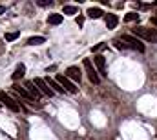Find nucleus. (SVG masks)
Segmentation results:
<instances>
[{"label": "nucleus", "instance_id": "f257e3e1", "mask_svg": "<svg viewBox=\"0 0 157 140\" xmlns=\"http://www.w3.org/2000/svg\"><path fill=\"white\" fill-rule=\"evenodd\" d=\"M132 35L137 36V38H144L148 42H157V29H150V28H143V26H137L132 29Z\"/></svg>", "mask_w": 157, "mask_h": 140}, {"label": "nucleus", "instance_id": "f03ea898", "mask_svg": "<svg viewBox=\"0 0 157 140\" xmlns=\"http://www.w3.org/2000/svg\"><path fill=\"white\" fill-rule=\"evenodd\" d=\"M121 40L126 44V47H130V49H135V51H139V53H144V44L141 42V38H137V36L133 35H122L121 36Z\"/></svg>", "mask_w": 157, "mask_h": 140}, {"label": "nucleus", "instance_id": "7ed1b4c3", "mask_svg": "<svg viewBox=\"0 0 157 140\" xmlns=\"http://www.w3.org/2000/svg\"><path fill=\"white\" fill-rule=\"evenodd\" d=\"M84 69H86V73H88V78H90V82L91 84H101V75H99V71L93 68V64H91V60L90 58H86L84 60Z\"/></svg>", "mask_w": 157, "mask_h": 140}, {"label": "nucleus", "instance_id": "20e7f679", "mask_svg": "<svg viewBox=\"0 0 157 140\" xmlns=\"http://www.w3.org/2000/svg\"><path fill=\"white\" fill-rule=\"evenodd\" d=\"M0 104L6 105V107H9L11 111H22V109H24L20 104H17V100H13L6 91H0Z\"/></svg>", "mask_w": 157, "mask_h": 140}, {"label": "nucleus", "instance_id": "39448f33", "mask_svg": "<svg viewBox=\"0 0 157 140\" xmlns=\"http://www.w3.org/2000/svg\"><path fill=\"white\" fill-rule=\"evenodd\" d=\"M62 87H64V91H68V93H71V95H75L77 93V87H75V84L66 76V75H57V78H55Z\"/></svg>", "mask_w": 157, "mask_h": 140}, {"label": "nucleus", "instance_id": "423d86ee", "mask_svg": "<svg viewBox=\"0 0 157 140\" xmlns=\"http://www.w3.org/2000/svg\"><path fill=\"white\" fill-rule=\"evenodd\" d=\"M33 84L40 89V93H42V95H48V97H53V95H55V91L48 86V82H46L44 78H35V80H33Z\"/></svg>", "mask_w": 157, "mask_h": 140}, {"label": "nucleus", "instance_id": "0eeeda50", "mask_svg": "<svg viewBox=\"0 0 157 140\" xmlns=\"http://www.w3.org/2000/svg\"><path fill=\"white\" fill-rule=\"evenodd\" d=\"M93 64L97 66V71H99L101 76H106V75H108V73H106V58H104L102 55H95V57H93Z\"/></svg>", "mask_w": 157, "mask_h": 140}, {"label": "nucleus", "instance_id": "6e6552de", "mask_svg": "<svg viewBox=\"0 0 157 140\" xmlns=\"http://www.w3.org/2000/svg\"><path fill=\"white\" fill-rule=\"evenodd\" d=\"M64 75H66L70 80H75V82H80V78H82V73H80V69H78L77 66H70Z\"/></svg>", "mask_w": 157, "mask_h": 140}, {"label": "nucleus", "instance_id": "1a4fd4ad", "mask_svg": "<svg viewBox=\"0 0 157 140\" xmlns=\"http://www.w3.org/2000/svg\"><path fill=\"white\" fill-rule=\"evenodd\" d=\"M104 22H106V28L108 29H115L117 24H119V17L113 15V13H108V15H104Z\"/></svg>", "mask_w": 157, "mask_h": 140}, {"label": "nucleus", "instance_id": "9d476101", "mask_svg": "<svg viewBox=\"0 0 157 140\" xmlns=\"http://www.w3.org/2000/svg\"><path fill=\"white\" fill-rule=\"evenodd\" d=\"M62 20H64V17H62L60 13H51V15H48V24H49V26H59V24H62Z\"/></svg>", "mask_w": 157, "mask_h": 140}, {"label": "nucleus", "instance_id": "9b49d317", "mask_svg": "<svg viewBox=\"0 0 157 140\" xmlns=\"http://www.w3.org/2000/svg\"><path fill=\"white\" fill-rule=\"evenodd\" d=\"M86 15H88L90 18H93V20H97V18L104 17V13H102V9H101V7H90V9L86 11Z\"/></svg>", "mask_w": 157, "mask_h": 140}, {"label": "nucleus", "instance_id": "f8f14e48", "mask_svg": "<svg viewBox=\"0 0 157 140\" xmlns=\"http://www.w3.org/2000/svg\"><path fill=\"white\" fill-rule=\"evenodd\" d=\"M46 82H48V86H49V87H51L55 93H60V95H64V87H62V86H60V84H59L55 78H48Z\"/></svg>", "mask_w": 157, "mask_h": 140}, {"label": "nucleus", "instance_id": "ddd939ff", "mask_svg": "<svg viewBox=\"0 0 157 140\" xmlns=\"http://www.w3.org/2000/svg\"><path fill=\"white\" fill-rule=\"evenodd\" d=\"M26 87H28V91L31 93V97H33V98H40V97H42L40 89L35 86V84H33V82H28V84H26Z\"/></svg>", "mask_w": 157, "mask_h": 140}, {"label": "nucleus", "instance_id": "4468645a", "mask_svg": "<svg viewBox=\"0 0 157 140\" xmlns=\"http://www.w3.org/2000/svg\"><path fill=\"white\" fill-rule=\"evenodd\" d=\"M24 75H26V66H24V64H18V66H17V69H15V73L11 75V78L17 82V80H18V78H22Z\"/></svg>", "mask_w": 157, "mask_h": 140}, {"label": "nucleus", "instance_id": "2eb2a0df", "mask_svg": "<svg viewBox=\"0 0 157 140\" xmlns=\"http://www.w3.org/2000/svg\"><path fill=\"white\" fill-rule=\"evenodd\" d=\"M13 89L22 97V98H28V100H33V97H31V93L26 89V87H20V86H13Z\"/></svg>", "mask_w": 157, "mask_h": 140}, {"label": "nucleus", "instance_id": "dca6fc26", "mask_svg": "<svg viewBox=\"0 0 157 140\" xmlns=\"http://www.w3.org/2000/svg\"><path fill=\"white\" fill-rule=\"evenodd\" d=\"M44 42H46L44 36H31V38H28L26 46H40V44H44Z\"/></svg>", "mask_w": 157, "mask_h": 140}, {"label": "nucleus", "instance_id": "f3484780", "mask_svg": "<svg viewBox=\"0 0 157 140\" xmlns=\"http://www.w3.org/2000/svg\"><path fill=\"white\" fill-rule=\"evenodd\" d=\"M78 7L77 6H64V15H77Z\"/></svg>", "mask_w": 157, "mask_h": 140}, {"label": "nucleus", "instance_id": "a211bd4d", "mask_svg": "<svg viewBox=\"0 0 157 140\" xmlns=\"http://www.w3.org/2000/svg\"><path fill=\"white\" fill-rule=\"evenodd\" d=\"M20 36V31H13V33H6V42H13V40H17Z\"/></svg>", "mask_w": 157, "mask_h": 140}, {"label": "nucleus", "instance_id": "6ab92c4d", "mask_svg": "<svg viewBox=\"0 0 157 140\" xmlns=\"http://www.w3.org/2000/svg\"><path fill=\"white\" fill-rule=\"evenodd\" d=\"M124 20H126V22H135V20H139V15L133 13V11H130V13L124 17Z\"/></svg>", "mask_w": 157, "mask_h": 140}, {"label": "nucleus", "instance_id": "aec40b11", "mask_svg": "<svg viewBox=\"0 0 157 140\" xmlns=\"http://www.w3.org/2000/svg\"><path fill=\"white\" fill-rule=\"evenodd\" d=\"M108 47V44H104V42H101V44H97V46H93L91 47V51L93 53H99V51H102V49H106Z\"/></svg>", "mask_w": 157, "mask_h": 140}, {"label": "nucleus", "instance_id": "412c9836", "mask_svg": "<svg viewBox=\"0 0 157 140\" xmlns=\"http://www.w3.org/2000/svg\"><path fill=\"white\" fill-rule=\"evenodd\" d=\"M113 44H115V47H117V49H126V44H124L121 38H115V40H113Z\"/></svg>", "mask_w": 157, "mask_h": 140}, {"label": "nucleus", "instance_id": "4be33fe9", "mask_svg": "<svg viewBox=\"0 0 157 140\" xmlns=\"http://www.w3.org/2000/svg\"><path fill=\"white\" fill-rule=\"evenodd\" d=\"M77 24H78V26H82V24H84V17H77Z\"/></svg>", "mask_w": 157, "mask_h": 140}, {"label": "nucleus", "instance_id": "5701e85b", "mask_svg": "<svg viewBox=\"0 0 157 140\" xmlns=\"http://www.w3.org/2000/svg\"><path fill=\"white\" fill-rule=\"evenodd\" d=\"M150 22H152L154 26H157V17H154V18H150Z\"/></svg>", "mask_w": 157, "mask_h": 140}, {"label": "nucleus", "instance_id": "b1692460", "mask_svg": "<svg viewBox=\"0 0 157 140\" xmlns=\"http://www.w3.org/2000/svg\"><path fill=\"white\" fill-rule=\"evenodd\" d=\"M4 11H6V6H0V15H2Z\"/></svg>", "mask_w": 157, "mask_h": 140}, {"label": "nucleus", "instance_id": "393cba45", "mask_svg": "<svg viewBox=\"0 0 157 140\" xmlns=\"http://www.w3.org/2000/svg\"><path fill=\"white\" fill-rule=\"evenodd\" d=\"M0 107H2V104H0Z\"/></svg>", "mask_w": 157, "mask_h": 140}]
</instances>
